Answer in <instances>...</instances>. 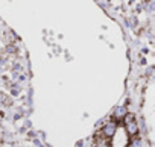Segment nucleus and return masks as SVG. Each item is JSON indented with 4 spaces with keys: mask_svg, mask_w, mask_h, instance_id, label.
<instances>
[{
    "mask_svg": "<svg viewBox=\"0 0 155 147\" xmlns=\"http://www.w3.org/2000/svg\"><path fill=\"white\" fill-rule=\"evenodd\" d=\"M102 132H104V135H105L107 138H111V136L116 133V124H114V123H108V124L104 127Z\"/></svg>",
    "mask_w": 155,
    "mask_h": 147,
    "instance_id": "nucleus-1",
    "label": "nucleus"
},
{
    "mask_svg": "<svg viewBox=\"0 0 155 147\" xmlns=\"http://www.w3.org/2000/svg\"><path fill=\"white\" fill-rule=\"evenodd\" d=\"M116 118H125V115H126V109L123 108V106H119V108H116Z\"/></svg>",
    "mask_w": 155,
    "mask_h": 147,
    "instance_id": "nucleus-2",
    "label": "nucleus"
},
{
    "mask_svg": "<svg viewBox=\"0 0 155 147\" xmlns=\"http://www.w3.org/2000/svg\"><path fill=\"white\" fill-rule=\"evenodd\" d=\"M126 127H128V132H129L131 135H135V133L138 132V129H137V124H135V121H132V123L126 124Z\"/></svg>",
    "mask_w": 155,
    "mask_h": 147,
    "instance_id": "nucleus-3",
    "label": "nucleus"
},
{
    "mask_svg": "<svg viewBox=\"0 0 155 147\" xmlns=\"http://www.w3.org/2000/svg\"><path fill=\"white\" fill-rule=\"evenodd\" d=\"M132 121H134V117L126 114V115H125V123H126V124H129V123H132Z\"/></svg>",
    "mask_w": 155,
    "mask_h": 147,
    "instance_id": "nucleus-4",
    "label": "nucleus"
},
{
    "mask_svg": "<svg viewBox=\"0 0 155 147\" xmlns=\"http://www.w3.org/2000/svg\"><path fill=\"white\" fill-rule=\"evenodd\" d=\"M132 147H141V141L140 139H134L132 141Z\"/></svg>",
    "mask_w": 155,
    "mask_h": 147,
    "instance_id": "nucleus-5",
    "label": "nucleus"
},
{
    "mask_svg": "<svg viewBox=\"0 0 155 147\" xmlns=\"http://www.w3.org/2000/svg\"><path fill=\"white\" fill-rule=\"evenodd\" d=\"M97 147H108V145H107V144H105V142H104V141H102V142H101V144H99V145H97Z\"/></svg>",
    "mask_w": 155,
    "mask_h": 147,
    "instance_id": "nucleus-6",
    "label": "nucleus"
}]
</instances>
